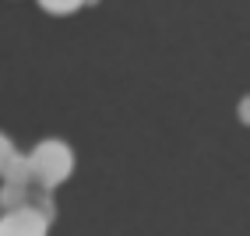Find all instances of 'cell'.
Returning <instances> with one entry per match:
<instances>
[{
	"instance_id": "cell-2",
	"label": "cell",
	"mask_w": 250,
	"mask_h": 236,
	"mask_svg": "<svg viewBox=\"0 0 250 236\" xmlns=\"http://www.w3.org/2000/svg\"><path fill=\"white\" fill-rule=\"evenodd\" d=\"M46 233H49V222L32 205L0 212V236H46Z\"/></svg>"
},
{
	"instance_id": "cell-5",
	"label": "cell",
	"mask_w": 250,
	"mask_h": 236,
	"mask_svg": "<svg viewBox=\"0 0 250 236\" xmlns=\"http://www.w3.org/2000/svg\"><path fill=\"white\" fill-rule=\"evenodd\" d=\"M18 205H28V187H21V183H4V187H0V212L18 208Z\"/></svg>"
},
{
	"instance_id": "cell-6",
	"label": "cell",
	"mask_w": 250,
	"mask_h": 236,
	"mask_svg": "<svg viewBox=\"0 0 250 236\" xmlns=\"http://www.w3.org/2000/svg\"><path fill=\"white\" fill-rule=\"evenodd\" d=\"M42 4V11H49V14H71V11H78L85 0H39Z\"/></svg>"
},
{
	"instance_id": "cell-1",
	"label": "cell",
	"mask_w": 250,
	"mask_h": 236,
	"mask_svg": "<svg viewBox=\"0 0 250 236\" xmlns=\"http://www.w3.org/2000/svg\"><path fill=\"white\" fill-rule=\"evenodd\" d=\"M28 166H32V180H36L39 187L53 191V187H60V183L71 176V170H74V151L67 148V141L46 138V141H39L36 148L28 151Z\"/></svg>"
},
{
	"instance_id": "cell-3",
	"label": "cell",
	"mask_w": 250,
	"mask_h": 236,
	"mask_svg": "<svg viewBox=\"0 0 250 236\" xmlns=\"http://www.w3.org/2000/svg\"><path fill=\"white\" fill-rule=\"evenodd\" d=\"M0 176H4V183H21V187H28L32 183V166H28V155L25 151H11L4 170H0Z\"/></svg>"
},
{
	"instance_id": "cell-4",
	"label": "cell",
	"mask_w": 250,
	"mask_h": 236,
	"mask_svg": "<svg viewBox=\"0 0 250 236\" xmlns=\"http://www.w3.org/2000/svg\"><path fill=\"white\" fill-rule=\"evenodd\" d=\"M28 205L36 208L46 222H53L57 218V205H53V194H49L46 187H36V191H28Z\"/></svg>"
},
{
	"instance_id": "cell-7",
	"label": "cell",
	"mask_w": 250,
	"mask_h": 236,
	"mask_svg": "<svg viewBox=\"0 0 250 236\" xmlns=\"http://www.w3.org/2000/svg\"><path fill=\"white\" fill-rule=\"evenodd\" d=\"M11 151H14V145H11V138H7V134H4V130H0V170H4V162H7V155H11Z\"/></svg>"
}]
</instances>
